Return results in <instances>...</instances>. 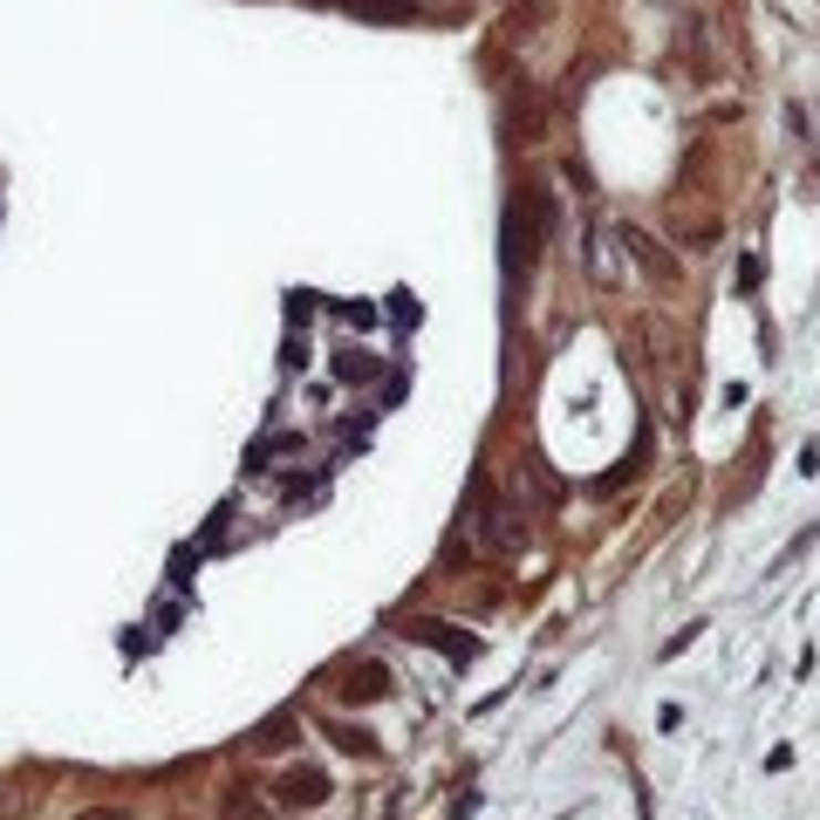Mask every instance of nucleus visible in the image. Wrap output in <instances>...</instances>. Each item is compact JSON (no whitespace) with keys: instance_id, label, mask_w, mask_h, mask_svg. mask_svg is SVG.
<instances>
[{"instance_id":"4","label":"nucleus","mask_w":820,"mask_h":820,"mask_svg":"<svg viewBox=\"0 0 820 820\" xmlns=\"http://www.w3.org/2000/svg\"><path fill=\"white\" fill-rule=\"evenodd\" d=\"M75 820H137L131 807H90V813H75Z\"/></svg>"},{"instance_id":"3","label":"nucleus","mask_w":820,"mask_h":820,"mask_svg":"<svg viewBox=\"0 0 820 820\" xmlns=\"http://www.w3.org/2000/svg\"><path fill=\"white\" fill-rule=\"evenodd\" d=\"M322 787H329L322 772H294V779H288L281 793H288V807H308V800H322Z\"/></svg>"},{"instance_id":"2","label":"nucleus","mask_w":820,"mask_h":820,"mask_svg":"<svg viewBox=\"0 0 820 820\" xmlns=\"http://www.w3.org/2000/svg\"><path fill=\"white\" fill-rule=\"evenodd\" d=\"M349 697H376V691H390V671H376V663H363V671H349V684H342Z\"/></svg>"},{"instance_id":"1","label":"nucleus","mask_w":820,"mask_h":820,"mask_svg":"<svg viewBox=\"0 0 820 820\" xmlns=\"http://www.w3.org/2000/svg\"><path fill=\"white\" fill-rule=\"evenodd\" d=\"M527 260H533V226H527V199H513L506 206V267H513V281L527 273Z\"/></svg>"}]
</instances>
